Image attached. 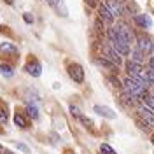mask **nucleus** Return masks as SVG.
<instances>
[{
	"label": "nucleus",
	"mask_w": 154,
	"mask_h": 154,
	"mask_svg": "<svg viewBox=\"0 0 154 154\" xmlns=\"http://www.w3.org/2000/svg\"><path fill=\"white\" fill-rule=\"evenodd\" d=\"M100 18L103 19V23H107V25H112L114 23V12L109 9L107 5H100Z\"/></svg>",
	"instance_id": "9"
},
{
	"label": "nucleus",
	"mask_w": 154,
	"mask_h": 154,
	"mask_svg": "<svg viewBox=\"0 0 154 154\" xmlns=\"http://www.w3.org/2000/svg\"><path fill=\"white\" fill-rule=\"evenodd\" d=\"M130 60H133V61H137V63H142V61L145 60V54L138 48H135V49L130 51Z\"/></svg>",
	"instance_id": "14"
},
{
	"label": "nucleus",
	"mask_w": 154,
	"mask_h": 154,
	"mask_svg": "<svg viewBox=\"0 0 154 154\" xmlns=\"http://www.w3.org/2000/svg\"><path fill=\"white\" fill-rule=\"evenodd\" d=\"M137 110H138V116H140V119H142L144 125H147V126L154 125V110L151 109V107H147L145 103H140Z\"/></svg>",
	"instance_id": "4"
},
{
	"label": "nucleus",
	"mask_w": 154,
	"mask_h": 154,
	"mask_svg": "<svg viewBox=\"0 0 154 154\" xmlns=\"http://www.w3.org/2000/svg\"><path fill=\"white\" fill-rule=\"evenodd\" d=\"M68 75L70 79L74 81V82H82L84 81V70L81 65H77V63H72V65H68Z\"/></svg>",
	"instance_id": "5"
},
{
	"label": "nucleus",
	"mask_w": 154,
	"mask_h": 154,
	"mask_svg": "<svg viewBox=\"0 0 154 154\" xmlns=\"http://www.w3.org/2000/svg\"><path fill=\"white\" fill-rule=\"evenodd\" d=\"M48 4L51 5V7H54L61 16H67V9H65V5H63L61 0H48Z\"/></svg>",
	"instance_id": "13"
},
{
	"label": "nucleus",
	"mask_w": 154,
	"mask_h": 154,
	"mask_svg": "<svg viewBox=\"0 0 154 154\" xmlns=\"http://www.w3.org/2000/svg\"><path fill=\"white\" fill-rule=\"evenodd\" d=\"M26 114H28L32 119H38V109H37V105H33V103H26Z\"/></svg>",
	"instance_id": "16"
},
{
	"label": "nucleus",
	"mask_w": 154,
	"mask_h": 154,
	"mask_svg": "<svg viewBox=\"0 0 154 154\" xmlns=\"http://www.w3.org/2000/svg\"><path fill=\"white\" fill-rule=\"evenodd\" d=\"M135 21H137V25H140L142 28H151V26H152V19L149 18L147 14H138V16H135Z\"/></svg>",
	"instance_id": "11"
},
{
	"label": "nucleus",
	"mask_w": 154,
	"mask_h": 154,
	"mask_svg": "<svg viewBox=\"0 0 154 154\" xmlns=\"http://www.w3.org/2000/svg\"><path fill=\"white\" fill-rule=\"evenodd\" d=\"M100 152L102 154H116V151L109 144H102L100 145Z\"/></svg>",
	"instance_id": "19"
},
{
	"label": "nucleus",
	"mask_w": 154,
	"mask_h": 154,
	"mask_svg": "<svg viewBox=\"0 0 154 154\" xmlns=\"http://www.w3.org/2000/svg\"><path fill=\"white\" fill-rule=\"evenodd\" d=\"M14 123H16V126H19V128H26V119H25V116L21 114V112H16V116H14Z\"/></svg>",
	"instance_id": "17"
},
{
	"label": "nucleus",
	"mask_w": 154,
	"mask_h": 154,
	"mask_svg": "<svg viewBox=\"0 0 154 154\" xmlns=\"http://www.w3.org/2000/svg\"><path fill=\"white\" fill-rule=\"evenodd\" d=\"M103 51H105V54H103V56H107L110 61H114L117 67L121 65V54H119V53H117V51H116L110 44H109V46L105 44V46H103Z\"/></svg>",
	"instance_id": "6"
},
{
	"label": "nucleus",
	"mask_w": 154,
	"mask_h": 154,
	"mask_svg": "<svg viewBox=\"0 0 154 154\" xmlns=\"http://www.w3.org/2000/svg\"><path fill=\"white\" fill-rule=\"evenodd\" d=\"M93 110H95L98 116H102V117H107V119H116V112L112 110V109H109V107L95 105V107H93Z\"/></svg>",
	"instance_id": "8"
},
{
	"label": "nucleus",
	"mask_w": 154,
	"mask_h": 154,
	"mask_svg": "<svg viewBox=\"0 0 154 154\" xmlns=\"http://www.w3.org/2000/svg\"><path fill=\"white\" fill-rule=\"evenodd\" d=\"M25 70H26V74H30L32 77H38L42 74V67H40V63L38 61H28L26 65H25Z\"/></svg>",
	"instance_id": "7"
},
{
	"label": "nucleus",
	"mask_w": 154,
	"mask_h": 154,
	"mask_svg": "<svg viewBox=\"0 0 154 154\" xmlns=\"http://www.w3.org/2000/svg\"><path fill=\"white\" fill-rule=\"evenodd\" d=\"M23 18H25V21H26V23H33V18H32V16H30L28 12H26V14H25V16H23Z\"/></svg>",
	"instance_id": "22"
},
{
	"label": "nucleus",
	"mask_w": 154,
	"mask_h": 154,
	"mask_svg": "<svg viewBox=\"0 0 154 154\" xmlns=\"http://www.w3.org/2000/svg\"><path fill=\"white\" fill-rule=\"evenodd\" d=\"M0 152H2V145H0Z\"/></svg>",
	"instance_id": "25"
},
{
	"label": "nucleus",
	"mask_w": 154,
	"mask_h": 154,
	"mask_svg": "<svg viewBox=\"0 0 154 154\" xmlns=\"http://www.w3.org/2000/svg\"><path fill=\"white\" fill-rule=\"evenodd\" d=\"M137 48L140 49L145 56H154V42H152V38L145 37V35L138 37L137 38Z\"/></svg>",
	"instance_id": "3"
},
{
	"label": "nucleus",
	"mask_w": 154,
	"mask_h": 154,
	"mask_svg": "<svg viewBox=\"0 0 154 154\" xmlns=\"http://www.w3.org/2000/svg\"><path fill=\"white\" fill-rule=\"evenodd\" d=\"M109 9L114 12V16H123L125 14V7L121 5V4H117V2H114V0H107V4H105Z\"/></svg>",
	"instance_id": "10"
},
{
	"label": "nucleus",
	"mask_w": 154,
	"mask_h": 154,
	"mask_svg": "<svg viewBox=\"0 0 154 154\" xmlns=\"http://www.w3.org/2000/svg\"><path fill=\"white\" fill-rule=\"evenodd\" d=\"M4 154H12V152H9V151H5V152H4Z\"/></svg>",
	"instance_id": "24"
},
{
	"label": "nucleus",
	"mask_w": 154,
	"mask_h": 154,
	"mask_svg": "<svg viewBox=\"0 0 154 154\" xmlns=\"http://www.w3.org/2000/svg\"><path fill=\"white\" fill-rule=\"evenodd\" d=\"M16 147H18L19 151H23V152L30 154V149H28V145H25V144H16Z\"/></svg>",
	"instance_id": "21"
},
{
	"label": "nucleus",
	"mask_w": 154,
	"mask_h": 154,
	"mask_svg": "<svg viewBox=\"0 0 154 154\" xmlns=\"http://www.w3.org/2000/svg\"><path fill=\"white\" fill-rule=\"evenodd\" d=\"M86 4H88V5H93V7H95L96 4H98V0H86Z\"/></svg>",
	"instance_id": "23"
},
{
	"label": "nucleus",
	"mask_w": 154,
	"mask_h": 154,
	"mask_svg": "<svg viewBox=\"0 0 154 154\" xmlns=\"http://www.w3.org/2000/svg\"><path fill=\"white\" fill-rule=\"evenodd\" d=\"M68 109H70V114L74 116V117H77V119H79V116H81V110H79L75 105H70Z\"/></svg>",
	"instance_id": "20"
},
{
	"label": "nucleus",
	"mask_w": 154,
	"mask_h": 154,
	"mask_svg": "<svg viewBox=\"0 0 154 154\" xmlns=\"http://www.w3.org/2000/svg\"><path fill=\"white\" fill-rule=\"evenodd\" d=\"M133 32L128 28L126 25H116L109 30V40L110 46L121 54V56H128L131 51V42H133Z\"/></svg>",
	"instance_id": "1"
},
{
	"label": "nucleus",
	"mask_w": 154,
	"mask_h": 154,
	"mask_svg": "<svg viewBox=\"0 0 154 154\" xmlns=\"http://www.w3.org/2000/svg\"><path fill=\"white\" fill-rule=\"evenodd\" d=\"M96 63H98V65H102L103 68H109V70L117 68V65H116L114 61H110L107 56H98V58H96Z\"/></svg>",
	"instance_id": "12"
},
{
	"label": "nucleus",
	"mask_w": 154,
	"mask_h": 154,
	"mask_svg": "<svg viewBox=\"0 0 154 154\" xmlns=\"http://www.w3.org/2000/svg\"><path fill=\"white\" fill-rule=\"evenodd\" d=\"M0 53H4V54H5V53L16 54V53H18V48H16L14 44H11V42H2V44H0Z\"/></svg>",
	"instance_id": "15"
},
{
	"label": "nucleus",
	"mask_w": 154,
	"mask_h": 154,
	"mask_svg": "<svg viewBox=\"0 0 154 154\" xmlns=\"http://www.w3.org/2000/svg\"><path fill=\"white\" fill-rule=\"evenodd\" d=\"M123 91L126 95H131L138 100V98H144L147 95V84L142 81H137L133 77H126L123 81Z\"/></svg>",
	"instance_id": "2"
},
{
	"label": "nucleus",
	"mask_w": 154,
	"mask_h": 154,
	"mask_svg": "<svg viewBox=\"0 0 154 154\" xmlns=\"http://www.w3.org/2000/svg\"><path fill=\"white\" fill-rule=\"evenodd\" d=\"M0 72H2V75H5V77H12V75H14L12 67L5 65V63H2V65H0Z\"/></svg>",
	"instance_id": "18"
}]
</instances>
